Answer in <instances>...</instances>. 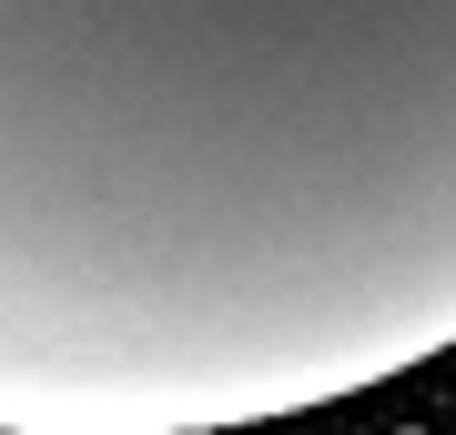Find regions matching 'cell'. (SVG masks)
<instances>
[{"instance_id":"obj_1","label":"cell","mask_w":456,"mask_h":435,"mask_svg":"<svg viewBox=\"0 0 456 435\" xmlns=\"http://www.w3.org/2000/svg\"><path fill=\"white\" fill-rule=\"evenodd\" d=\"M456 344V0H0V435H224Z\"/></svg>"}]
</instances>
